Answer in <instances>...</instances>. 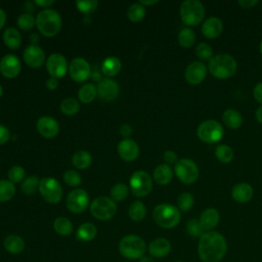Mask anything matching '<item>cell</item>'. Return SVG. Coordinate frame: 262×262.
Masks as SVG:
<instances>
[{
  "label": "cell",
  "mask_w": 262,
  "mask_h": 262,
  "mask_svg": "<svg viewBox=\"0 0 262 262\" xmlns=\"http://www.w3.org/2000/svg\"><path fill=\"white\" fill-rule=\"evenodd\" d=\"M226 253L227 241L222 233L206 231L199 238L198 256L202 262H221Z\"/></svg>",
  "instance_id": "cell-1"
},
{
  "label": "cell",
  "mask_w": 262,
  "mask_h": 262,
  "mask_svg": "<svg viewBox=\"0 0 262 262\" xmlns=\"http://www.w3.org/2000/svg\"><path fill=\"white\" fill-rule=\"evenodd\" d=\"M237 70V62L235 58L227 53H220L214 55L209 63L208 71L217 79H228L232 77Z\"/></svg>",
  "instance_id": "cell-2"
},
{
  "label": "cell",
  "mask_w": 262,
  "mask_h": 262,
  "mask_svg": "<svg viewBox=\"0 0 262 262\" xmlns=\"http://www.w3.org/2000/svg\"><path fill=\"white\" fill-rule=\"evenodd\" d=\"M154 221L162 228L172 229L176 227L181 221L180 210L168 203H162L155 207L152 211Z\"/></svg>",
  "instance_id": "cell-3"
},
{
  "label": "cell",
  "mask_w": 262,
  "mask_h": 262,
  "mask_svg": "<svg viewBox=\"0 0 262 262\" xmlns=\"http://www.w3.org/2000/svg\"><path fill=\"white\" fill-rule=\"evenodd\" d=\"M36 26L42 35L54 37L61 29V17L54 9H43L36 16Z\"/></svg>",
  "instance_id": "cell-4"
},
{
  "label": "cell",
  "mask_w": 262,
  "mask_h": 262,
  "mask_svg": "<svg viewBox=\"0 0 262 262\" xmlns=\"http://www.w3.org/2000/svg\"><path fill=\"white\" fill-rule=\"evenodd\" d=\"M179 14L182 23L189 27H195L204 21L206 8L199 0H185L181 3Z\"/></svg>",
  "instance_id": "cell-5"
},
{
  "label": "cell",
  "mask_w": 262,
  "mask_h": 262,
  "mask_svg": "<svg viewBox=\"0 0 262 262\" xmlns=\"http://www.w3.org/2000/svg\"><path fill=\"white\" fill-rule=\"evenodd\" d=\"M146 250L144 239L136 234H127L119 243L120 254L129 260H139L144 256Z\"/></svg>",
  "instance_id": "cell-6"
},
{
  "label": "cell",
  "mask_w": 262,
  "mask_h": 262,
  "mask_svg": "<svg viewBox=\"0 0 262 262\" xmlns=\"http://www.w3.org/2000/svg\"><path fill=\"white\" fill-rule=\"evenodd\" d=\"M196 135L199 139L206 143H216L220 141L224 135V129L217 120H205L196 128Z\"/></svg>",
  "instance_id": "cell-7"
},
{
  "label": "cell",
  "mask_w": 262,
  "mask_h": 262,
  "mask_svg": "<svg viewBox=\"0 0 262 262\" xmlns=\"http://www.w3.org/2000/svg\"><path fill=\"white\" fill-rule=\"evenodd\" d=\"M90 213L97 220H110L117 213L116 202L108 196H98L90 204Z\"/></svg>",
  "instance_id": "cell-8"
},
{
  "label": "cell",
  "mask_w": 262,
  "mask_h": 262,
  "mask_svg": "<svg viewBox=\"0 0 262 262\" xmlns=\"http://www.w3.org/2000/svg\"><path fill=\"white\" fill-rule=\"evenodd\" d=\"M174 173L180 182L184 184L194 183L200 175V170L194 161L183 158L174 165Z\"/></svg>",
  "instance_id": "cell-9"
},
{
  "label": "cell",
  "mask_w": 262,
  "mask_h": 262,
  "mask_svg": "<svg viewBox=\"0 0 262 262\" xmlns=\"http://www.w3.org/2000/svg\"><path fill=\"white\" fill-rule=\"evenodd\" d=\"M38 190L43 200L48 204H57L62 196V187L58 180L53 177L40 179Z\"/></svg>",
  "instance_id": "cell-10"
},
{
  "label": "cell",
  "mask_w": 262,
  "mask_h": 262,
  "mask_svg": "<svg viewBox=\"0 0 262 262\" xmlns=\"http://www.w3.org/2000/svg\"><path fill=\"white\" fill-rule=\"evenodd\" d=\"M129 187L135 196L144 198L152 189V179L150 175L143 170L135 171L130 177Z\"/></svg>",
  "instance_id": "cell-11"
},
{
  "label": "cell",
  "mask_w": 262,
  "mask_h": 262,
  "mask_svg": "<svg viewBox=\"0 0 262 262\" xmlns=\"http://www.w3.org/2000/svg\"><path fill=\"white\" fill-rule=\"evenodd\" d=\"M66 206L69 211L75 214L83 213L89 206V194L86 190L81 188H75L69 192Z\"/></svg>",
  "instance_id": "cell-12"
},
{
  "label": "cell",
  "mask_w": 262,
  "mask_h": 262,
  "mask_svg": "<svg viewBox=\"0 0 262 262\" xmlns=\"http://www.w3.org/2000/svg\"><path fill=\"white\" fill-rule=\"evenodd\" d=\"M70 77L77 83H83L91 76V67L83 57H75L69 63Z\"/></svg>",
  "instance_id": "cell-13"
},
{
  "label": "cell",
  "mask_w": 262,
  "mask_h": 262,
  "mask_svg": "<svg viewBox=\"0 0 262 262\" xmlns=\"http://www.w3.org/2000/svg\"><path fill=\"white\" fill-rule=\"evenodd\" d=\"M46 70L52 78H63L69 73V63L62 54L52 53L46 59Z\"/></svg>",
  "instance_id": "cell-14"
},
{
  "label": "cell",
  "mask_w": 262,
  "mask_h": 262,
  "mask_svg": "<svg viewBox=\"0 0 262 262\" xmlns=\"http://www.w3.org/2000/svg\"><path fill=\"white\" fill-rule=\"evenodd\" d=\"M208 68L204 62L200 60H194L190 62L184 72L185 81L190 85L201 84L207 77Z\"/></svg>",
  "instance_id": "cell-15"
},
{
  "label": "cell",
  "mask_w": 262,
  "mask_h": 262,
  "mask_svg": "<svg viewBox=\"0 0 262 262\" xmlns=\"http://www.w3.org/2000/svg\"><path fill=\"white\" fill-rule=\"evenodd\" d=\"M21 63L15 54H6L0 59V73L7 79H13L19 75Z\"/></svg>",
  "instance_id": "cell-16"
},
{
  "label": "cell",
  "mask_w": 262,
  "mask_h": 262,
  "mask_svg": "<svg viewBox=\"0 0 262 262\" xmlns=\"http://www.w3.org/2000/svg\"><path fill=\"white\" fill-rule=\"evenodd\" d=\"M97 96L103 101H112L117 98L120 92L118 83L112 78H103L98 82Z\"/></svg>",
  "instance_id": "cell-17"
},
{
  "label": "cell",
  "mask_w": 262,
  "mask_h": 262,
  "mask_svg": "<svg viewBox=\"0 0 262 262\" xmlns=\"http://www.w3.org/2000/svg\"><path fill=\"white\" fill-rule=\"evenodd\" d=\"M25 62L33 69L41 68L45 62V52L38 45H29L23 53Z\"/></svg>",
  "instance_id": "cell-18"
},
{
  "label": "cell",
  "mask_w": 262,
  "mask_h": 262,
  "mask_svg": "<svg viewBox=\"0 0 262 262\" xmlns=\"http://www.w3.org/2000/svg\"><path fill=\"white\" fill-rule=\"evenodd\" d=\"M36 128L39 134L46 139H51L55 137L59 132V125L57 121L48 116L40 117L37 120Z\"/></svg>",
  "instance_id": "cell-19"
},
{
  "label": "cell",
  "mask_w": 262,
  "mask_h": 262,
  "mask_svg": "<svg viewBox=\"0 0 262 262\" xmlns=\"http://www.w3.org/2000/svg\"><path fill=\"white\" fill-rule=\"evenodd\" d=\"M117 151L122 160L132 162L135 161L139 156V146L133 139L124 138L118 143Z\"/></svg>",
  "instance_id": "cell-20"
},
{
  "label": "cell",
  "mask_w": 262,
  "mask_h": 262,
  "mask_svg": "<svg viewBox=\"0 0 262 262\" xmlns=\"http://www.w3.org/2000/svg\"><path fill=\"white\" fill-rule=\"evenodd\" d=\"M171 250L172 244L165 237H157L152 239L147 247V252L152 258H165L171 253Z\"/></svg>",
  "instance_id": "cell-21"
},
{
  "label": "cell",
  "mask_w": 262,
  "mask_h": 262,
  "mask_svg": "<svg viewBox=\"0 0 262 262\" xmlns=\"http://www.w3.org/2000/svg\"><path fill=\"white\" fill-rule=\"evenodd\" d=\"M202 34L208 39H215L222 34L223 23L217 16H210L202 24Z\"/></svg>",
  "instance_id": "cell-22"
},
{
  "label": "cell",
  "mask_w": 262,
  "mask_h": 262,
  "mask_svg": "<svg viewBox=\"0 0 262 262\" xmlns=\"http://www.w3.org/2000/svg\"><path fill=\"white\" fill-rule=\"evenodd\" d=\"M254 196V188L251 184L241 182L235 184L231 189V198L234 202L245 204L250 202Z\"/></svg>",
  "instance_id": "cell-23"
},
{
  "label": "cell",
  "mask_w": 262,
  "mask_h": 262,
  "mask_svg": "<svg viewBox=\"0 0 262 262\" xmlns=\"http://www.w3.org/2000/svg\"><path fill=\"white\" fill-rule=\"evenodd\" d=\"M199 221L205 232L211 231L219 224L220 214L215 208H207L201 213Z\"/></svg>",
  "instance_id": "cell-24"
},
{
  "label": "cell",
  "mask_w": 262,
  "mask_h": 262,
  "mask_svg": "<svg viewBox=\"0 0 262 262\" xmlns=\"http://www.w3.org/2000/svg\"><path fill=\"white\" fill-rule=\"evenodd\" d=\"M173 170L170 165L160 164L152 172V180L159 185H166L171 182L173 178Z\"/></svg>",
  "instance_id": "cell-25"
},
{
  "label": "cell",
  "mask_w": 262,
  "mask_h": 262,
  "mask_svg": "<svg viewBox=\"0 0 262 262\" xmlns=\"http://www.w3.org/2000/svg\"><path fill=\"white\" fill-rule=\"evenodd\" d=\"M3 246L8 253L12 255H17L25 250L26 244L24 238L20 235L8 234L3 241Z\"/></svg>",
  "instance_id": "cell-26"
},
{
  "label": "cell",
  "mask_w": 262,
  "mask_h": 262,
  "mask_svg": "<svg viewBox=\"0 0 262 262\" xmlns=\"http://www.w3.org/2000/svg\"><path fill=\"white\" fill-rule=\"evenodd\" d=\"M222 122L227 128L235 130L242 126L243 116L237 110L227 108L222 114Z\"/></svg>",
  "instance_id": "cell-27"
},
{
  "label": "cell",
  "mask_w": 262,
  "mask_h": 262,
  "mask_svg": "<svg viewBox=\"0 0 262 262\" xmlns=\"http://www.w3.org/2000/svg\"><path fill=\"white\" fill-rule=\"evenodd\" d=\"M122 69V62L117 56H107L101 64V72L106 78L114 77L120 73Z\"/></svg>",
  "instance_id": "cell-28"
},
{
  "label": "cell",
  "mask_w": 262,
  "mask_h": 262,
  "mask_svg": "<svg viewBox=\"0 0 262 262\" xmlns=\"http://www.w3.org/2000/svg\"><path fill=\"white\" fill-rule=\"evenodd\" d=\"M3 42L11 50H16L21 44V36L15 28H6L3 32Z\"/></svg>",
  "instance_id": "cell-29"
},
{
  "label": "cell",
  "mask_w": 262,
  "mask_h": 262,
  "mask_svg": "<svg viewBox=\"0 0 262 262\" xmlns=\"http://www.w3.org/2000/svg\"><path fill=\"white\" fill-rule=\"evenodd\" d=\"M96 234H97L96 226L91 222H85L78 227L76 232V237L80 242L88 243L94 239Z\"/></svg>",
  "instance_id": "cell-30"
},
{
  "label": "cell",
  "mask_w": 262,
  "mask_h": 262,
  "mask_svg": "<svg viewBox=\"0 0 262 262\" xmlns=\"http://www.w3.org/2000/svg\"><path fill=\"white\" fill-rule=\"evenodd\" d=\"M97 96V88L92 83H86L78 90V98L83 103L92 102Z\"/></svg>",
  "instance_id": "cell-31"
},
{
  "label": "cell",
  "mask_w": 262,
  "mask_h": 262,
  "mask_svg": "<svg viewBox=\"0 0 262 262\" xmlns=\"http://www.w3.org/2000/svg\"><path fill=\"white\" fill-rule=\"evenodd\" d=\"M195 33L192 29L186 27L183 28L179 31L178 36H177V41L178 44L182 47V48H190L194 45L195 43Z\"/></svg>",
  "instance_id": "cell-32"
},
{
  "label": "cell",
  "mask_w": 262,
  "mask_h": 262,
  "mask_svg": "<svg viewBox=\"0 0 262 262\" xmlns=\"http://www.w3.org/2000/svg\"><path fill=\"white\" fill-rule=\"evenodd\" d=\"M92 157L91 155L86 150H78L76 151L72 157V164L75 168L84 170L88 168L91 165Z\"/></svg>",
  "instance_id": "cell-33"
},
{
  "label": "cell",
  "mask_w": 262,
  "mask_h": 262,
  "mask_svg": "<svg viewBox=\"0 0 262 262\" xmlns=\"http://www.w3.org/2000/svg\"><path fill=\"white\" fill-rule=\"evenodd\" d=\"M128 215L131 220L139 222L146 216V207L141 201L133 202L128 208Z\"/></svg>",
  "instance_id": "cell-34"
},
{
  "label": "cell",
  "mask_w": 262,
  "mask_h": 262,
  "mask_svg": "<svg viewBox=\"0 0 262 262\" xmlns=\"http://www.w3.org/2000/svg\"><path fill=\"white\" fill-rule=\"evenodd\" d=\"M53 228H54V230L57 234L62 235V236H67V235H70L73 232L74 226H73L72 221L69 218L60 216V217H57L54 220Z\"/></svg>",
  "instance_id": "cell-35"
},
{
  "label": "cell",
  "mask_w": 262,
  "mask_h": 262,
  "mask_svg": "<svg viewBox=\"0 0 262 262\" xmlns=\"http://www.w3.org/2000/svg\"><path fill=\"white\" fill-rule=\"evenodd\" d=\"M215 157L222 164H228L234 157L233 149L227 144H219L215 148Z\"/></svg>",
  "instance_id": "cell-36"
},
{
  "label": "cell",
  "mask_w": 262,
  "mask_h": 262,
  "mask_svg": "<svg viewBox=\"0 0 262 262\" xmlns=\"http://www.w3.org/2000/svg\"><path fill=\"white\" fill-rule=\"evenodd\" d=\"M145 12H146L145 7L142 4H140L139 2H137V3H133L129 6V8L127 10V16L131 21L138 23L144 18Z\"/></svg>",
  "instance_id": "cell-37"
},
{
  "label": "cell",
  "mask_w": 262,
  "mask_h": 262,
  "mask_svg": "<svg viewBox=\"0 0 262 262\" xmlns=\"http://www.w3.org/2000/svg\"><path fill=\"white\" fill-rule=\"evenodd\" d=\"M80 110V103L76 98L67 97L60 102V111L66 116H74Z\"/></svg>",
  "instance_id": "cell-38"
},
{
  "label": "cell",
  "mask_w": 262,
  "mask_h": 262,
  "mask_svg": "<svg viewBox=\"0 0 262 262\" xmlns=\"http://www.w3.org/2000/svg\"><path fill=\"white\" fill-rule=\"evenodd\" d=\"M15 194V186L9 180H0V202H8Z\"/></svg>",
  "instance_id": "cell-39"
},
{
  "label": "cell",
  "mask_w": 262,
  "mask_h": 262,
  "mask_svg": "<svg viewBox=\"0 0 262 262\" xmlns=\"http://www.w3.org/2000/svg\"><path fill=\"white\" fill-rule=\"evenodd\" d=\"M194 204V198L190 192L184 191L178 195L177 199V208L180 212H188Z\"/></svg>",
  "instance_id": "cell-40"
},
{
  "label": "cell",
  "mask_w": 262,
  "mask_h": 262,
  "mask_svg": "<svg viewBox=\"0 0 262 262\" xmlns=\"http://www.w3.org/2000/svg\"><path fill=\"white\" fill-rule=\"evenodd\" d=\"M129 192V187L125 183H116L110 191L111 199L114 202H122L124 201Z\"/></svg>",
  "instance_id": "cell-41"
},
{
  "label": "cell",
  "mask_w": 262,
  "mask_h": 262,
  "mask_svg": "<svg viewBox=\"0 0 262 262\" xmlns=\"http://www.w3.org/2000/svg\"><path fill=\"white\" fill-rule=\"evenodd\" d=\"M194 53L196 57L200 59V61H210V59L213 57V49L212 47L205 42H201L196 45Z\"/></svg>",
  "instance_id": "cell-42"
},
{
  "label": "cell",
  "mask_w": 262,
  "mask_h": 262,
  "mask_svg": "<svg viewBox=\"0 0 262 262\" xmlns=\"http://www.w3.org/2000/svg\"><path fill=\"white\" fill-rule=\"evenodd\" d=\"M39 182L40 179L34 175L25 178V180L21 182V191L27 195L34 194L39 187Z\"/></svg>",
  "instance_id": "cell-43"
},
{
  "label": "cell",
  "mask_w": 262,
  "mask_h": 262,
  "mask_svg": "<svg viewBox=\"0 0 262 262\" xmlns=\"http://www.w3.org/2000/svg\"><path fill=\"white\" fill-rule=\"evenodd\" d=\"M185 230H186V233L193 238H200L205 232L199 219H193V218L186 222Z\"/></svg>",
  "instance_id": "cell-44"
},
{
  "label": "cell",
  "mask_w": 262,
  "mask_h": 262,
  "mask_svg": "<svg viewBox=\"0 0 262 262\" xmlns=\"http://www.w3.org/2000/svg\"><path fill=\"white\" fill-rule=\"evenodd\" d=\"M17 27L23 31H29L36 26V17L32 13H23L16 19Z\"/></svg>",
  "instance_id": "cell-45"
},
{
  "label": "cell",
  "mask_w": 262,
  "mask_h": 262,
  "mask_svg": "<svg viewBox=\"0 0 262 262\" xmlns=\"http://www.w3.org/2000/svg\"><path fill=\"white\" fill-rule=\"evenodd\" d=\"M25 175H26V171L23 167L18 166V165H15V166H12L9 170H8V173H7V176H8V180L10 182H12L13 184L14 183H20L25 180Z\"/></svg>",
  "instance_id": "cell-46"
},
{
  "label": "cell",
  "mask_w": 262,
  "mask_h": 262,
  "mask_svg": "<svg viewBox=\"0 0 262 262\" xmlns=\"http://www.w3.org/2000/svg\"><path fill=\"white\" fill-rule=\"evenodd\" d=\"M77 9L85 14H89L93 11L96 10L97 6H98V1L96 0H86V1H81L78 0L75 2Z\"/></svg>",
  "instance_id": "cell-47"
},
{
  "label": "cell",
  "mask_w": 262,
  "mask_h": 262,
  "mask_svg": "<svg viewBox=\"0 0 262 262\" xmlns=\"http://www.w3.org/2000/svg\"><path fill=\"white\" fill-rule=\"evenodd\" d=\"M63 181L72 187H77L82 182L81 175L75 170H67L63 173Z\"/></svg>",
  "instance_id": "cell-48"
},
{
  "label": "cell",
  "mask_w": 262,
  "mask_h": 262,
  "mask_svg": "<svg viewBox=\"0 0 262 262\" xmlns=\"http://www.w3.org/2000/svg\"><path fill=\"white\" fill-rule=\"evenodd\" d=\"M163 158H164V161L167 165H175L177 162H178V156L175 151L169 149V150H166L163 155Z\"/></svg>",
  "instance_id": "cell-49"
},
{
  "label": "cell",
  "mask_w": 262,
  "mask_h": 262,
  "mask_svg": "<svg viewBox=\"0 0 262 262\" xmlns=\"http://www.w3.org/2000/svg\"><path fill=\"white\" fill-rule=\"evenodd\" d=\"M253 96H254L255 100L262 105V82H259L254 86Z\"/></svg>",
  "instance_id": "cell-50"
},
{
  "label": "cell",
  "mask_w": 262,
  "mask_h": 262,
  "mask_svg": "<svg viewBox=\"0 0 262 262\" xmlns=\"http://www.w3.org/2000/svg\"><path fill=\"white\" fill-rule=\"evenodd\" d=\"M10 138V132L7 127L0 124V145L6 143Z\"/></svg>",
  "instance_id": "cell-51"
},
{
  "label": "cell",
  "mask_w": 262,
  "mask_h": 262,
  "mask_svg": "<svg viewBox=\"0 0 262 262\" xmlns=\"http://www.w3.org/2000/svg\"><path fill=\"white\" fill-rule=\"evenodd\" d=\"M119 132H120V134H121L123 137L129 138V136H130V135L132 134V132H133V129H132V127H131L129 124L125 123V124L121 125V127H120V129H119Z\"/></svg>",
  "instance_id": "cell-52"
},
{
  "label": "cell",
  "mask_w": 262,
  "mask_h": 262,
  "mask_svg": "<svg viewBox=\"0 0 262 262\" xmlns=\"http://www.w3.org/2000/svg\"><path fill=\"white\" fill-rule=\"evenodd\" d=\"M237 3H238V5L242 6L243 8L249 9V8H252V7H254L255 5H257V4H258V1H257V0H239V1H237Z\"/></svg>",
  "instance_id": "cell-53"
},
{
  "label": "cell",
  "mask_w": 262,
  "mask_h": 262,
  "mask_svg": "<svg viewBox=\"0 0 262 262\" xmlns=\"http://www.w3.org/2000/svg\"><path fill=\"white\" fill-rule=\"evenodd\" d=\"M34 3L39 7L48 9L52 4H54V0H36L34 1Z\"/></svg>",
  "instance_id": "cell-54"
},
{
  "label": "cell",
  "mask_w": 262,
  "mask_h": 262,
  "mask_svg": "<svg viewBox=\"0 0 262 262\" xmlns=\"http://www.w3.org/2000/svg\"><path fill=\"white\" fill-rule=\"evenodd\" d=\"M46 87L49 89V90H56L57 87H58V80L55 79V78H52L50 77L47 81H46Z\"/></svg>",
  "instance_id": "cell-55"
},
{
  "label": "cell",
  "mask_w": 262,
  "mask_h": 262,
  "mask_svg": "<svg viewBox=\"0 0 262 262\" xmlns=\"http://www.w3.org/2000/svg\"><path fill=\"white\" fill-rule=\"evenodd\" d=\"M5 23H6V13L2 8H0V30H2Z\"/></svg>",
  "instance_id": "cell-56"
},
{
  "label": "cell",
  "mask_w": 262,
  "mask_h": 262,
  "mask_svg": "<svg viewBox=\"0 0 262 262\" xmlns=\"http://www.w3.org/2000/svg\"><path fill=\"white\" fill-rule=\"evenodd\" d=\"M255 117H256L257 121H258L260 124H262V105H260V106L256 110V112H255Z\"/></svg>",
  "instance_id": "cell-57"
},
{
  "label": "cell",
  "mask_w": 262,
  "mask_h": 262,
  "mask_svg": "<svg viewBox=\"0 0 262 262\" xmlns=\"http://www.w3.org/2000/svg\"><path fill=\"white\" fill-rule=\"evenodd\" d=\"M29 39H30V41H31L32 45H37L36 43H37V42H38V40H39V36H38L36 33H33V34H31V35H30Z\"/></svg>",
  "instance_id": "cell-58"
},
{
  "label": "cell",
  "mask_w": 262,
  "mask_h": 262,
  "mask_svg": "<svg viewBox=\"0 0 262 262\" xmlns=\"http://www.w3.org/2000/svg\"><path fill=\"white\" fill-rule=\"evenodd\" d=\"M25 9H26V13H31L34 10V6H32V2H26Z\"/></svg>",
  "instance_id": "cell-59"
},
{
  "label": "cell",
  "mask_w": 262,
  "mask_h": 262,
  "mask_svg": "<svg viewBox=\"0 0 262 262\" xmlns=\"http://www.w3.org/2000/svg\"><path fill=\"white\" fill-rule=\"evenodd\" d=\"M140 4H142L144 7L145 6H149V5H154V4H157L158 1L157 0H152V1H145V0H140L139 1Z\"/></svg>",
  "instance_id": "cell-60"
},
{
  "label": "cell",
  "mask_w": 262,
  "mask_h": 262,
  "mask_svg": "<svg viewBox=\"0 0 262 262\" xmlns=\"http://www.w3.org/2000/svg\"><path fill=\"white\" fill-rule=\"evenodd\" d=\"M138 262H155V260L151 256H143L142 258L139 259Z\"/></svg>",
  "instance_id": "cell-61"
},
{
  "label": "cell",
  "mask_w": 262,
  "mask_h": 262,
  "mask_svg": "<svg viewBox=\"0 0 262 262\" xmlns=\"http://www.w3.org/2000/svg\"><path fill=\"white\" fill-rule=\"evenodd\" d=\"M2 94H3V89H2V86L0 85V98H1V96H2Z\"/></svg>",
  "instance_id": "cell-62"
},
{
  "label": "cell",
  "mask_w": 262,
  "mask_h": 262,
  "mask_svg": "<svg viewBox=\"0 0 262 262\" xmlns=\"http://www.w3.org/2000/svg\"><path fill=\"white\" fill-rule=\"evenodd\" d=\"M259 49H260V53H261V55H262V41H261V43H260V47H259Z\"/></svg>",
  "instance_id": "cell-63"
},
{
  "label": "cell",
  "mask_w": 262,
  "mask_h": 262,
  "mask_svg": "<svg viewBox=\"0 0 262 262\" xmlns=\"http://www.w3.org/2000/svg\"><path fill=\"white\" fill-rule=\"evenodd\" d=\"M174 262H184V261H182V260H175Z\"/></svg>",
  "instance_id": "cell-64"
}]
</instances>
